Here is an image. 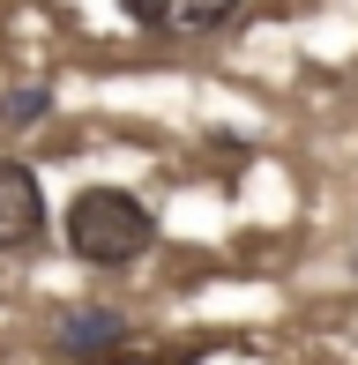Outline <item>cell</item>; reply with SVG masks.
Here are the masks:
<instances>
[{
	"label": "cell",
	"instance_id": "obj_5",
	"mask_svg": "<svg viewBox=\"0 0 358 365\" xmlns=\"http://www.w3.org/2000/svg\"><path fill=\"white\" fill-rule=\"evenodd\" d=\"M45 105H53V97H45V90H38V97H15V105H8V120H38Z\"/></svg>",
	"mask_w": 358,
	"mask_h": 365
},
{
	"label": "cell",
	"instance_id": "obj_2",
	"mask_svg": "<svg viewBox=\"0 0 358 365\" xmlns=\"http://www.w3.org/2000/svg\"><path fill=\"white\" fill-rule=\"evenodd\" d=\"M45 239V187L30 164L0 157V254H23Z\"/></svg>",
	"mask_w": 358,
	"mask_h": 365
},
{
	"label": "cell",
	"instance_id": "obj_4",
	"mask_svg": "<svg viewBox=\"0 0 358 365\" xmlns=\"http://www.w3.org/2000/svg\"><path fill=\"white\" fill-rule=\"evenodd\" d=\"M127 343V321L120 313H105V306H83V313H68V321L53 328V351L68 358V365H97V358H112Z\"/></svg>",
	"mask_w": 358,
	"mask_h": 365
},
{
	"label": "cell",
	"instance_id": "obj_1",
	"mask_svg": "<svg viewBox=\"0 0 358 365\" xmlns=\"http://www.w3.org/2000/svg\"><path fill=\"white\" fill-rule=\"evenodd\" d=\"M68 246L90 269H127V261H142L157 246V217L127 187H83L68 202Z\"/></svg>",
	"mask_w": 358,
	"mask_h": 365
},
{
	"label": "cell",
	"instance_id": "obj_3",
	"mask_svg": "<svg viewBox=\"0 0 358 365\" xmlns=\"http://www.w3.org/2000/svg\"><path fill=\"white\" fill-rule=\"evenodd\" d=\"M142 30H165V38H209L239 15V0H120Z\"/></svg>",
	"mask_w": 358,
	"mask_h": 365
}]
</instances>
